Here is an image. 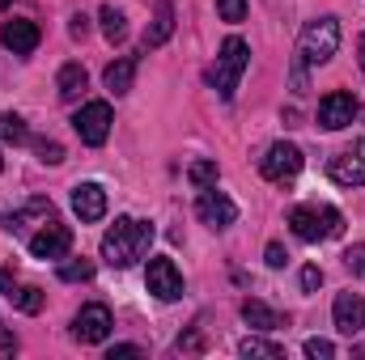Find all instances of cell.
Masks as SVG:
<instances>
[{
	"instance_id": "cell-1",
	"label": "cell",
	"mask_w": 365,
	"mask_h": 360,
	"mask_svg": "<svg viewBox=\"0 0 365 360\" xmlns=\"http://www.w3.org/2000/svg\"><path fill=\"white\" fill-rule=\"evenodd\" d=\"M149 246H153V225L136 221V216H119L106 229V238H102V259L110 268L123 271V268H132V263H140L149 255Z\"/></svg>"
},
{
	"instance_id": "cell-2",
	"label": "cell",
	"mask_w": 365,
	"mask_h": 360,
	"mask_svg": "<svg viewBox=\"0 0 365 360\" xmlns=\"http://www.w3.org/2000/svg\"><path fill=\"white\" fill-rule=\"evenodd\" d=\"M289 225L302 242H323V238H340L344 233V216L331 208V203H302L289 212Z\"/></svg>"
},
{
	"instance_id": "cell-3",
	"label": "cell",
	"mask_w": 365,
	"mask_h": 360,
	"mask_svg": "<svg viewBox=\"0 0 365 360\" xmlns=\"http://www.w3.org/2000/svg\"><path fill=\"white\" fill-rule=\"evenodd\" d=\"M247 64H251V47H247V38H238V34H230L225 43H221V55H217V68H212V85L217 93L230 102L234 93H238V81H242V73H247Z\"/></svg>"
},
{
	"instance_id": "cell-4",
	"label": "cell",
	"mask_w": 365,
	"mask_h": 360,
	"mask_svg": "<svg viewBox=\"0 0 365 360\" xmlns=\"http://www.w3.org/2000/svg\"><path fill=\"white\" fill-rule=\"evenodd\" d=\"M297 51L306 55V64H327V60L340 51V21H336V17H314V21H306Z\"/></svg>"
},
{
	"instance_id": "cell-5",
	"label": "cell",
	"mask_w": 365,
	"mask_h": 360,
	"mask_svg": "<svg viewBox=\"0 0 365 360\" xmlns=\"http://www.w3.org/2000/svg\"><path fill=\"white\" fill-rule=\"evenodd\" d=\"M110 123H115V115H110V102H86L81 110H77V119H73V127H77V136L86 140V144H106V136H110Z\"/></svg>"
},
{
	"instance_id": "cell-6",
	"label": "cell",
	"mask_w": 365,
	"mask_h": 360,
	"mask_svg": "<svg viewBox=\"0 0 365 360\" xmlns=\"http://www.w3.org/2000/svg\"><path fill=\"white\" fill-rule=\"evenodd\" d=\"M68 246H73V229L60 225V221H47V225H38V233H30V255L43 259V263L47 259H64Z\"/></svg>"
},
{
	"instance_id": "cell-7",
	"label": "cell",
	"mask_w": 365,
	"mask_h": 360,
	"mask_svg": "<svg viewBox=\"0 0 365 360\" xmlns=\"http://www.w3.org/2000/svg\"><path fill=\"white\" fill-rule=\"evenodd\" d=\"M259 170H264V179L268 182H289L302 174V149L297 144H284V140H276L272 149H268V157L259 162Z\"/></svg>"
},
{
	"instance_id": "cell-8",
	"label": "cell",
	"mask_w": 365,
	"mask_h": 360,
	"mask_svg": "<svg viewBox=\"0 0 365 360\" xmlns=\"http://www.w3.org/2000/svg\"><path fill=\"white\" fill-rule=\"evenodd\" d=\"M195 212H200V221H204V225H212V229H225V225H234V221H238V203H234L230 195L212 191V186H204V191H200Z\"/></svg>"
},
{
	"instance_id": "cell-9",
	"label": "cell",
	"mask_w": 365,
	"mask_h": 360,
	"mask_svg": "<svg viewBox=\"0 0 365 360\" xmlns=\"http://www.w3.org/2000/svg\"><path fill=\"white\" fill-rule=\"evenodd\" d=\"M145 284L158 301H179L182 297V275L175 268V259H149V271H145Z\"/></svg>"
},
{
	"instance_id": "cell-10",
	"label": "cell",
	"mask_w": 365,
	"mask_h": 360,
	"mask_svg": "<svg viewBox=\"0 0 365 360\" xmlns=\"http://www.w3.org/2000/svg\"><path fill=\"white\" fill-rule=\"evenodd\" d=\"M327 174L340 186H365V140H357L353 149H344L340 157H331Z\"/></svg>"
},
{
	"instance_id": "cell-11",
	"label": "cell",
	"mask_w": 365,
	"mask_h": 360,
	"mask_svg": "<svg viewBox=\"0 0 365 360\" xmlns=\"http://www.w3.org/2000/svg\"><path fill=\"white\" fill-rule=\"evenodd\" d=\"M353 115H357V97L344 90L327 93L323 102H319V123L327 127V132H340V127H349L353 123Z\"/></svg>"
},
{
	"instance_id": "cell-12",
	"label": "cell",
	"mask_w": 365,
	"mask_h": 360,
	"mask_svg": "<svg viewBox=\"0 0 365 360\" xmlns=\"http://www.w3.org/2000/svg\"><path fill=\"white\" fill-rule=\"evenodd\" d=\"M110 309L106 305H86L77 318H73V335L81 339V344H102L106 335H110Z\"/></svg>"
},
{
	"instance_id": "cell-13",
	"label": "cell",
	"mask_w": 365,
	"mask_h": 360,
	"mask_svg": "<svg viewBox=\"0 0 365 360\" xmlns=\"http://www.w3.org/2000/svg\"><path fill=\"white\" fill-rule=\"evenodd\" d=\"M331 318H336V331H340V335H357V331L365 327L361 292H340L336 305H331Z\"/></svg>"
},
{
	"instance_id": "cell-14",
	"label": "cell",
	"mask_w": 365,
	"mask_h": 360,
	"mask_svg": "<svg viewBox=\"0 0 365 360\" xmlns=\"http://www.w3.org/2000/svg\"><path fill=\"white\" fill-rule=\"evenodd\" d=\"M73 212H77L86 225L102 221V216H106V191H102L98 182H77V186H73Z\"/></svg>"
},
{
	"instance_id": "cell-15",
	"label": "cell",
	"mask_w": 365,
	"mask_h": 360,
	"mask_svg": "<svg viewBox=\"0 0 365 360\" xmlns=\"http://www.w3.org/2000/svg\"><path fill=\"white\" fill-rule=\"evenodd\" d=\"M38 38H43V30H38L34 21H26V17L4 21V30H0V43H4L13 55H30V51L38 47Z\"/></svg>"
},
{
	"instance_id": "cell-16",
	"label": "cell",
	"mask_w": 365,
	"mask_h": 360,
	"mask_svg": "<svg viewBox=\"0 0 365 360\" xmlns=\"http://www.w3.org/2000/svg\"><path fill=\"white\" fill-rule=\"evenodd\" d=\"M47 221H51V203H47V199H30L21 212H9V216H4V229H9V233H26V229L47 225Z\"/></svg>"
},
{
	"instance_id": "cell-17",
	"label": "cell",
	"mask_w": 365,
	"mask_h": 360,
	"mask_svg": "<svg viewBox=\"0 0 365 360\" xmlns=\"http://www.w3.org/2000/svg\"><path fill=\"white\" fill-rule=\"evenodd\" d=\"M170 34H175V4L170 0H153V30L145 34V51L162 47Z\"/></svg>"
},
{
	"instance_id": "cell-18",
	"label": "cell",
	"mask_w": 365,
	"mask_h": 360,
	"mask_svg": "<svg viewBox=\"0 0 365 360\" xmlns=\"http://www.w3.org/2000/svg\"><path fill=\"white\" fill-rule=\"evenodd\" d=\"M242 322H247V327H255V331H276V327H284L272 305H264V301H255V297H247V301H242Z\"/></svg>"
},
{
	"instance_id": "cell-19",
	"label": "cell",
	"mask_w": 365,
	"mask_h": 360,
	"mask_svg": "<svg viewBox=\"0 0 365 360\" xmlns=\"http://www.w3.org/2000/svg\"><path fill=\"white\" fill-rule=\"evenodd\" d=\"M102 81H106V90L115 93V97H119V93H128V90H132V81H136V60H132V55L115 60V64L102 73Z\"/></svg>"
},
{
	"instance_id": "cell-20",
	"label": "cell",
	"mask_w": 365,
	"mask_h": 360,
	"mask_svg": "<svg viewBox=\"0 0 365 360\" xmlns=\"http://www.w3.org/2000/svg\"><path fill=\"white\" fill-rule=\"evenodd\" d=\"M86 85H90V77H86V68H81V64H64V68H60V77H56V90H60L64 102H77V97L86 93Z\"/></svg>"
},
{
	"instance_id": "cell-21",
	"label": "cell",
	"mask_w": 365,
	"mask_h": 360,
	"mask_svg": "<svg viewBox=\"0 0 365 360\" xmlns=\"http://www.w3.org/2000/svg\"><path fill=\"white\" fill-rule=\"evenodd\" d=\"M98 21H102V34H106V43H110V47L128 38V17H123V13H119L115 4H102V13H98Z\"/></svg>"
},
{
	"instance_id": "cell-22",
	"label": "cell",
	"mask_w": 365,
	"mask_h": 360,
	"mask_svg": "<svg viewBox=\"0 0 365 360\" xmlns=\"http://www.w3.org/2000/svg\"><path fill=\"white\" fill-rule=\"evenodd\" d=\"M238 352H242V356H268V360L284 356V348H280V344H272V339H259V335L242 339V344H238Z\"/></svg>"
},
{
	"instance_id": "cell-23",
	"label": "cell",
	"mask_w": 365,
	"mask_h": 360,
	"mask_svg": "<svg viewBox=\"0 0 365 360\" xmlns=\"http://www.w3.org/2000/svg\"><path fill=\"white\" fill-rule=\"evenodd\" d=\"M43 301H47V297H43V288H34V284H26V288H17V292H13V305H17L21 314H38V309H43Z\"/></svg>"
},
{
	"instance_id": "cell-24",
	"label": "cell",
	"mask_w": 365,
	"mask_h": 360,
	"mask_svg": "<svg viewBox=\"0 0 365 360\" xmlns=\"http://www.w3.org/2000/svg\"><path fill=\"white\" fill-rule=\"evenodd\" d=\"M0 136H4V144H26L30 140V132L17 115H0Z\"/></svg>"
},
{
	"instance_id": "cell-25",
	"label": "cell",
	"mask_w": 365,
	"mask_h": 360,
	"mask_svg": "<svg viewBox=\"0 0 365 360\" xmlns=\"http://www.w3.org/2000/svg\"><path fill=\"white\" fill-rule=\"evenodd\" d=\"M187 179L195 191H204V186H217V162H195L191 170H187Z\"/></svg>"
},
{
	"instance_id": "cell-26",
	"label": "cell",
	"mask_w": 365,
	"mask_h": 360,
	"mask_svg": "<svg viewBox=\"0 0 365 360\" xmlns=\"http://www.w3.org/2000/svg\"><path fill=\"white\" fill-rule=\"evenodd\" d=\"M93 275V263L90 259H68V263H60V280H68V284H77V280H90Z\"/></svg>"
},
{
	"instance_id": "cell-27",
	"label": "cell",
	"mask_w": 365,
	"mask_h": 360,
	"mask_svg": "<svg viewBox=\"0 0 365 360\" xmlns=\"http://www.w3.org/2000/svg\"><path fill=\"white\" fill-rule=\"evenodd\" d=\"M217 17L221 21H247V0H217Z\"/></svg>"
},
{
	"instance_id": "cell-28",
	"label": "cell",
	"mask_w": 365,
	"mask_h": 360,
	"mask_svg": "<svg viewBox=\"0 0 365 360\" xmlns=\"http://www.w3.org/2000/svg\"><path fill=\"white\" fill-rule=\"evenodd\" d=\"M344 263H349V271H353L357 280H365V242H357V246L344 250Z\"/></svg>"
},
{
	"instance_id": "cell-29",
	"label": "cell",
	"mask_w": 365,
	"mask_h": 360,
	"mask_svg": "<svg viewBox=\"0 0 365 360\" xmlns=\"http://www.w3.org/2000/svg\"><path fill=\"white\" fill-rule=\"evenodd\" d=\"M306 356L310 360H331L336 356V344H331V339H306Z\"/></svg>"
},
{
	"instance_id": "cell-30",
	"label": "cell",
	"mask_w": 365,
	"mask_h": 360,
	"mask_svg": "<svg viewBox=\"0 0 365 360\" xmlns=\"http://www.w3.org/2000/svg\"><path fill=\"white\" fill-rule=\"evenodd\" d=\"M34 149H38V157H43L47 166H60V162H64V149H60L56 140H38Z\"/></svg>"
},
{
	"instance_id": "cell-31",
	"label": "cell",
	"mask_w": 365,
	"mask_h": 360,
	"mask_svg": "<svg viewBox=\"0 0 365 360\" xmlns=\"http://www.w3.org/2000/svg\"><path fill=\"white\" fill-rule=\"evenodd\" d=\"M310 90V77H306V55L297 51V60H293V93H306Z\"/></svg>"
},
{
	"instance_id": "cell-32",
	"label": "cell",
	"mask_w": 365,
	"mask_h": 360,
	"mask_svg": "<svg viewBox=\"0 0 365 360\" xmlns=\"http://www.w3.org/2000/svg\"><path fill=\"white\" fill-rule=\"evenodd\" d=\"M323 284V271L319 268H302V292H314Z\"/></svg>"
},
{
	"instance_id": "cell-33",
	"label": "cell",
	"mask_w": 365,
	"mask_h": 360,
	"mask_svg": "<svg viewBox=\"0 0 365 360\" xmlns=\"http://www.w3.org/2000/svg\"><path fill=\"white\" fill-rule=\"evenodd\" d=\"M284 259H289V255H284V246L272 242V246H268V268H284Z\"/></svg>"
},
{
	"instance_id": "cell-34",
	"label": "cell",
	"mask_w": 365,
	"mask_h": 360,
	"mask_svg": "<svg viewBox=\"0 0 365 360\" xmlns=\"http://www.w3.org/2000/svg\"><path fill=\"white\" fill-rule=\"evenodd\" d=\"M115 356H140V348H136V344H115L106 360H115Z\"/></svg>"
},
{
	"instance_id": "cell-35",
	"label": "cell",
	"mask_w": 365,
	"mask_h": 360,
	"mask_svg": "<svg viewBox=\"0 0 365 360\" xmlns=\"http://www.w3.org/2000/svg\"><path fill=\"white\" fill-rule=\"evenodd\" d=\"M86 30H90V21H86V17H73V26H68V34H73V38H86Z\"/></svg>"
},
{
	"instance_id": "cell-36",
	"label": "cell",
	"mask_w": 365,
	"mask_h": 360,
	"mask_svg": "<svg viewBox=\"0 0 365 360\" xmlns=\"http://www.w3.org/2000/svg\"><path fill=\"white\" fill-rule=\"evenodd\" d=\"M264 4H268V9H272L276 17H284V13H289V9H293V0H264Z\"/></svg>"
},
{
	"instance_id": "cell-37",
	"label": "cell",
	"mask_w": 365,
	"mask_h": 360,
	"mask_svg": "<svg viewBox=\"0 0 365 360\" xmlns=\"http://www.w3.org/2000/svg\"><path fill=\"white\" fill-rule=\"evenodd\" d=\"M0 292H4V297H13V271H9V268L0 271Z\"/></svg>"
},
{
	"instance_id": "cell-38",
	"label": "cell",
	"mask_w": 365,
	"mask_h": 360,
	"mask_svg": "<svg viewBox=\"0 0 365 360\" xmlns=\"http://www.w3.org/2000/svg\"><path fill=\"white\" fill-rule=\"evenodd\" d=\"M0 348H4V352H13V348H17V339H13V335H9L4 327H0Z\"/></svg>"
},
{
	"instance_id": "cell-39",
	"label": "cell",
	"mask_w": 365,
	"mask_h": 360,
	"mask_svg": "<svg viewBox=\"0 0 365 360\" xmlns=\"http://www.w3.org/2000/svg\"><path fill=\"white\" fill-rule=\"evenodd\" d=\"M361 68H365V34H361Z\"/></svg>"
},
{
	"instance_id": "cell-40",
	"label": "cell",
	"mask_w": 365,
	"mask_h": 360,
	"mask_svg": "<svg viewBox=\"0 0 365 360\" xmlns=\"http://www.w3.org/2000/svg\"><path fill=\"white\" fill-rule=\"evenodd\" d=\"M9 4H13V0H0V13H4V9H9Z\"/></svg>"
},
{
	"instance_id": "cell-41",
	"label": "cell",
	"mask_w": 365,
	"mask_h": 360,
	"mask_svg": "<svg viewBox=\"0 0 365 360\" xmlns=\"http://www.w3.org/2000/svg\"><path fill=\"white\" fill-rule=\"evenodd\" d=\"M0 162H4V157H0Z\"/></svg>"
}]
</instances>
